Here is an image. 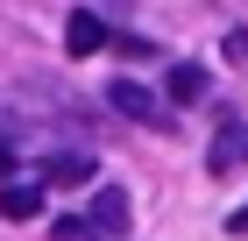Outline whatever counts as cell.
<instances>
[{"mask_svg":"<svg viewBox=\"0 0 248 241\" xmlns=\"http://www.w3.org/2000/svg\"><path fill=\"white\" fill-rule=\"evenodd\" d=\"M241 163H248V121H227V128L213 135V149H206V170L213 177H234Z\"/></svg>","mask_w":248,"mask_h":241,"instance_id":"obj_1","label":"cell"},{"mask_svg":"<svg viewBox=\"0 0 248 241\" xmlns=\"http://www.w3.org/2000/svg\"><path fill=\"white\" fill-rule=\"evenodd\" d=\"M85 227H93V234H128V192H121V185H99L93 192V220H85Z\"/></svg>","mask_w":248,"mask_h":241,"instance_id":"obj_2","label":"cell"},{"mask_svg":"<svg viewBox=\"0 0 248 241\" xmlns=\"http://www.w3.org/2000/svg\"><path fill=\"white\" fill-rule=\"evenodd\" d=\"M107 107H114V113H128V121H142V128H156V121H163V107H156V99L142 93L135 78H114V93H107Z\"/></svg>","mask_w":248,"mask_h":241,"instance_id":"obj_3","label":"cell"},{"mask_svg":"<svg viewBox=\"0 0 248 241\" xmlns=\"http://www.w3.org/2000/svg\"><path fill=\"white\" fill-rule=\"evenodd\" d=\"M36 213H43V185H36V177L0 185V220H36Z\"/></svg>","mask_w":248,"mask_h":241,"instance_id":"obj_4","label":"cell"},{"mask_svg":"<svg viewBox=\"0 0 248 241\" xmlns=\"http://www.w3.org/2000/svg\"><path fill=\"white\" fill-rule=\"evenodd\" d=\"M64 50H71V57L107 50V21H99V15H71V21H64Z\"/></svg>","mask_w":248,"mask_h":241,"instance_id":"obj_5","label":"cell"},{"mask_svg":"<svg viewBox=\"0 0 248 241\" xmlns=\"http://www.w3.org/2000/svg\"><path fill=\"white\" fill-rule=\"evenodd\" d=\"M43 185H93V156H85V149L50 156V163H43Z\"/></svg>","mask_w":248,"mask_h":241,"instance_id":"obj_6","label":"cell"},{"mask_svg":"<svg viewBox=\"0 0 248 241\" xmlns=\"http://www.w3.org/2000/svg\"><path fill=\"white\" fill-rule=\"evenodd\" d=\"M163 93H170V107H191V99H206V71H199V64H170Z\"/></svg>","mask_w":248,"mask_h":241,"instance_id":"obj_7","label":"cell"},{"mask_svg":"<svg viewBox=\"0 0 248 241\" xmlns=\"http://www.w3.org/2000/svg\"><path fill=\"white\" fill-rule=\"evenodd\" d=\"M50 241H99V234H93L85 220H57V227H50Z\"/></svg>","mask_w":248,"mask_h":241,"instance_id":"obj_8","label":"cell"},{"mask_svg":"<svg viewBox=\"0 0 248 241\" xmlns=\"http://www.w3.org/2000/svg\"><path fill=\"white\" fill-rule=\"evenodd\" d=\"M227 227H234V234H248V206H234V213H227Z\"/></svg>","mask_w":248,"mask_h":241,"instance_id":"obj_9","label":"cell"}]
</instances>
